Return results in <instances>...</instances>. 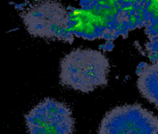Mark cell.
Here are the masks:
<instances>
[{
  "instance_id": "1",
  "label": "cell",
  "mask_w": 158,
  "mask_h": 134,
  "mask_svg": "<svg viewBox=\"0 0 158 134\" xmlns=\"http://www.w3.org/2000/svg\"><path fill=\"white\" fill-rule=\"evenodd\" d=\"M109 71V61L102 52L89 48H77L61 60L60 80L67 88L90 92L107 84Z\"/></svg>"
},
{
  "instance_id": "2",
  "label": "cell",
  "mask_w": 158,
  "mask_h": 134,
  "mask_svg": "<svg viewBox=\"0 0 158 134\" xmlns=\"http://www.w3.org/2000/svg\"><path fill=\"white\" fill-rule=\"evenodd\" d=\"M23 22L28 32L33 36L64 41L73 40L67 30V12L57 2L36 3L23 15Z\"/></svg>"
},
{
  "instance_id": "3",
  "label": "cell",
  "mask_w": 158,
  "mask_h": 134,
  "mask_svg": "<svg viewBox=\"0 0 158 134\" xmlns=\"http://www.w3.org/2000/svg\"><path fill=\"white\" fill-rule=\"evenodd\" d=\"M157 117L139 104H126L109 111L99 134H154Z\"/></svg>"
},
{
  "instance_id": "4",
  "label": "cell",
  "mask_w": 158,
  "mask_h": 134,
  "mask_svg": "<svg viewBox=\"0 0 158 134\" xmlns=\"http://www.w3.org/2000/svg\"><path fill=\"white\" fill-rule=\"evenodd\" d=\"M29 134H72L74 120L65 103L46 99L25 116Z\"/></svg>"
},
{
  "instance_id": "5",
  "label": "cell",
  "mask_w": 158,
  "mask_h": 134,
  "mask_svg": "<svg viewBox=\"0 0 158 134\" xmlns=\"http://www.w3.org/2000/svg\"><path fill=\"white\" fill-rule=\"evenodd\" d=\"M138 88L141 95L158 109V59L140 68Z\"/></svg>"
},
{
  "instance_id": "6",
  "label": "cell",
  "mask_w": 158,
  "mask_h": 134,
  "mask_svg": "<svg viewBox=\"0 0 158 134\" xmlns=\"http://www.w3.org/2000/svg\"><path fill=\"white\" fill-rule=\"evenodd\" d=\"M154 134H158V118L156 120V127H155V132Z\"/></svg>"
}]
</instances>
